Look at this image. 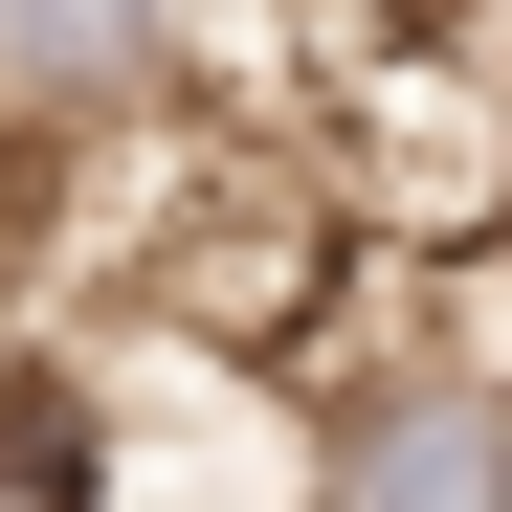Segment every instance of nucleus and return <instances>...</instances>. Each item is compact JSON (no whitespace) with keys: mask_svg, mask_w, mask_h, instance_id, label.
Here are the masks:
<instances>
[{"mask_svg":"<svg viewBox=\"0 0 512 512\" xmlns=\"http://www.w3.org/2000/svg\"><path fill=\"white\" fill-rule=\"evenodd\" d=\"M312 468H334V490L490 512V490H512V379H490V334L446 312L423 357H312Z\"/></svg>","mask_w":512,"mask_h":512,"instance_id":"1","label":"nucleus"},{"mask_svg":"<svg viewBox=\"0 0 512 512\" xmlns=\"http://www.w3.org/2000/svg\"><path fill=\"white\" fill-rule=\"evenodd\" d=\"M201 0H0V112L23 134H134L156 90H179Z\"/></svg>","mask_w":512,"mask_h":512,"instance_id":"2","label":"nucleus"}]
</instances>
